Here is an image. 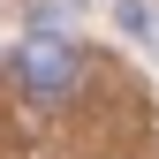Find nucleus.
Segmentation results:
<instances>
[{
    "mask_svg": "<svg viewBox=\"0 0 159 159\" xmlns=\"http://www.w3.org/2000/svg\"><path fill=\"white\" fill-rule=\"evenodd\" d=\"M15 76H23V91L38 98V106H61V98L76 91V76H84V61H76V46L61 30H30L23 46H15Z\"/></svg>",
    "mask_w": 159,
    "mask_h": 159,
    "instance_id": "obj_1",
    "label": "nucleus"
},
{
    "mask_svg": "<svg viewBox=\"0 0 159 159\" xmlns=\"http://www.w3.org/2000/svg\"><path fill=\"white\" fill-rule=\"evenodd\" d=\"M114 15H121V30L144 53H159V8H152V0H114Z\"/></svg>",
    "mask_w": 159,
    "mask_h": 159,
    "instance_id": "obj_2",
    "label": "nucleus"
},
{
    "mask_svg": "<svg viewBox=\"0 0 159 159\" xmlns=\"http://www.w3.org/2000/svg\"><path fill=\"white\" fill-rule=\"evenodd\" d=\"M68 8H76V0H68Z\"/></svg>",
    "mask_w": 159,
    "mask_h": 159,
    "instance_id": "obj_3",
    "label": "nucleus"
}]
</instances>
